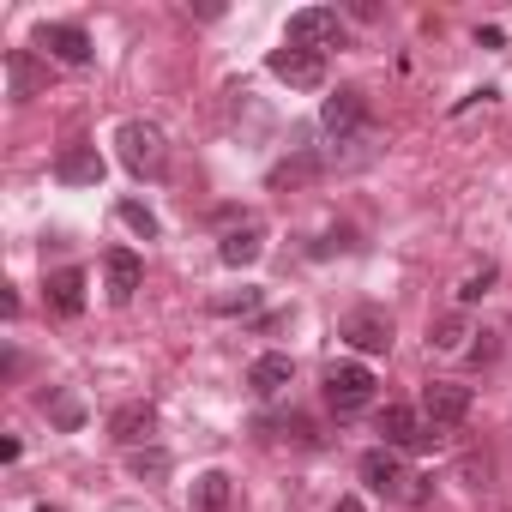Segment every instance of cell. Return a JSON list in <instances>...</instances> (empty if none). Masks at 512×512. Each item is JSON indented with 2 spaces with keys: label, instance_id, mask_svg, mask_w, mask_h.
Here are the masks:
<instances>
[{
  "label": "cell",
  "instance_id": "cell-19",
  "mask_svg": "<svg viewBox=\"0 0 512 512\" xmlns=\"http://www.w3.org/2000/svg\"><path fill=\"white\" fill-rule=\"evenodd\" d=\"M217 253H223V266H235V272H241V266H253V260H260V223H247V229H229Z\"/></svg>",
  "mask_w": 512,
  "mask_h": 512
},
{
  "label": "cell",
  "instance_id": "cell-2",
  "mask_svg": "<svg viewBox=\"0 0 512 512\" xmlns=\"http://www.w3.org/2000/svg\"><path fill=\"white\" fill-rule=\"evenodd\" d=\"M115 145H121V163H127L133 175H151V181H157V175L169 169V139H163L157 121H127Z\"/></svg>",
  "mask_w": 512,
  "mask_h": 512
},
{
  "label": "cell",
  "instance_id": "cell-4",
  "mask_svg": "<svg viewBox=\"0 0 512 512\" xmlns=\"http://www.w3.org/2000/svg\"><path fill=\"white\" fill-rule=\"evenodd\" d=\"M284 43L326 55L332 43H344V19H338L332 7H302V13H290V31H284Z\"/></svg>",
  "mask_w": 512,
  "mask_h": 512
},
{
  "label": "cell",
  "instance_id": "cell-22",
  "mask_svg": "<svg viewBox=\"0 0 512 512\" xmlns=\"http://www.w3.org/2000/svg\"><path fill=\"white\" fill-rule=\"evenodd\" d=\"M43 410L61 422V428H79L85 422V410H79V398H67V392H55V398H43Z\"/></svg>",
  "mask_w": 512,
  "mask_h": 512
},
{
  "label": "cell",
  "instance_id": "cell-11",
  "mask_svg": "<svg viewBox=\"0 0 512 512\" xmlns=\"http://www.w3.org/2000/svg\"><path fill=\"white\" fill-rule=\"evenodd\" d=\"M55 175H61L67 187H97V181H103V157H97V145L73 139V145L55 157Z\"/></svg>",
  "mask_w": 512,
  "mask_h": 512
},
{
  "label": "cell",
  "instance_id": "cell-25",
  "mask_svg": "<svg viewBox=\"0 0 512 512\" xmlns=\"http://www.w3.org/2000/svg\"><path fill=\"white\" fill-rule=\"evenodd\" d=\"M488 284H494V266H482L476 278H464V284H458V302H476V296H482Z\"/></svg>",
  "mask_w": 512,
  "mask_h": 512
},
{
  "label": "cell",
  "instance_id": "cell-27",
  "mask_svg": "<svg viewBox=\"0 0 512 512\" xmlns=\"http://www.w3.org/2000/svg\"><path fill=\"white\" fill-rule=\"evenodd\" d=\"M332 512H362V500H356V494H344V500H338Z\"/></svg>",
  "mask_w": 512,
  "mask_h": 512
},
{
  "label": "cell",
  "instance_id": "cell-7",
  "mask_svg": "<svg viewBox=\"0 0 512 512\" xmlns=\"http://www.w3.org/2000/svg\"><path fill=\"white\" fill-rule=\"evenodd\" d=\"M422 416H428V428H434V434H446V428H458V422L470 416V386H452V380H434V386L422 392Z\"/></svg>",
  "mask_w": 512,
  "mask_h": 512
},
{
  "label": "cell",
  "instance_id": "cell-13",
  "mask_svg": "<svg viewBox=\"0 0 512 512\" xmlns=\"http://www.w3.org/2000/svg\"><path fill=\"white\" fill-rule=\"evenodd\" d=\"M109 434H115L121 446H133V452H139V446L157 434V410H151V404H121V410L109 416Z\"/></svg>",
  "mask_w": 512,
  "mask_h": 512
},
{
  "label": "cell",
  "instance_id": "cell-18",
  "mask_svg": "<svg viewBox=\"0 0 512 512\" xmlns=\"http://www.w3.org/2000/svg\"><path fill=\"white\" fill-rule=\"evenodd\" d=\"M320 169H326V157H320V151H296V157H284V163L272 169V187H278V193H284V187H308Z\"/></svg>",
  "mask_w": 512,
  "mask_h": 512
},
{
  "label": "cell",
  "instance_id": "cell-20",
  "mask_svg": "<svg viewBox=\"0 0 512 512\" xmlns=\"http://www.w3.org/2000/svg\"><path fill=\"white\" fill-rule=\"evenodd\" d=\"M464 338H476L464 314H446V320H440V326L428 332V344H434V350H464Z\"/></svg>",
  "mask_w": 512,
  "mask_h": 512
},
{
  "label": "cell",
  "instance_id": "cell-1",
  "mask_svg": "<svg viewBox=\"0 0 512 512\" xmlns=\"http://www.w3.org/2000/svg\"><path fill=\"white\" fill-rule=\"evenodd\" d=\"M362 482L374 488V494H386V500H422L428 488H422V476H410L404 470V458L392 452V446H374V452H362Z\"/></svg>",
  "mask_w": 512,
  "mask_h": 512
},
{
  "label": "cell",
  "instance_id": "cell-12",
  "mask_svg": "<svg viewBox=\"0 0 512 512\" xmlns=\"http://www.w3.org/2000/svg\"><path fill=\"white\" fill-rule=\"evenodd\" d=\"M37 49H49V55L67 61V67H85V61H91V37H85L79 25H43V31H37Z\"/></svg>",
  "mask_w": 512,
  "mask_h": 512
},
{
  "label": "cell",
  "instance_id": "cell-14",
  "mask_svg": "<svg viewBox=\"0 0 512 512\" xmlns=\"http://www.w3.org/2000/svg\"><path fill=\"white\" fill-rule=\"evenodd\" d=\"M229 494H235L229 470H199V476H193V488H187V512H223V506H229Z\"/></svg>",
  "mask_w": 512,
  "mask_h": 512
},
{
  "label": "cell",
  "instance_id": "cell-5",
  "mask_svg": "<svg viewBox=\"0 0 512 512\" xmlns=\"http://www.w3.org/2000/svg\"><path fill=\"white\" fill-rule=\"evenodd\" d=\"M338 338H344L350 350H362V356H386V350H392V320H386L380 308H356V314H344Z\"/></svg>",
  "mask_w": 512,
  "mask_h": 512
},
{
  "label": "cell",
  "instance_id": "cell-21",
  "mask_svg": "<svg viewBox=\"0 0 512 512\" xmlns=\"http://www.w3.org/2000/svg\"><path fill=\"white\" fill-rule=\"evenodd\" d=\"M115 211H121V223H127V229H133V235H157V217H151V211H145V205H139V199H121V205H115Z\"/></svg>",
  "mask_w": 512,
  "mask_h": 512
},
{
  "label": "cell",
  "instance_id": "cell-6",
  "mask_svg": "<svg viewBox=\"0 0 512 512\" xmlns=\"http://www.w3.org/2000/svg\"><path fill=\"white\" fill-rule=\"evenodd\" d=\"M272 73H278L284 85H296V91H320V85H326V55L284 43V49H272Z\"/></svg>",
  "mask_w": 512,
  "mask_h": 512
},
{
  "label": "cell",
  "instance_id": "cell-24",
  "mask_svg": "<svg viewBox=\"0 0 512 512\" xmlns=\"http://www.w3.org/2000/svg\"><path fill=\"white\" fill-rule=\"evenodd\" d=\"M211 308H217V314H253V308H260V290H247V284H241L235 296H217Z\"/></svg>",
  "mask_w": 512,
  "mask_h": 512
},
{
  "label": "cell",
  "instance_id": "cell-15",
  "mask_svg": "<svg viewBox=\"0 0 512 512\" xmlns=\"http://www.w3.org/2000/svg\"><path fill=\"white\" fill-rule=\"evenodd\" d=\"M49 308L55 314H85V272L79 266H61V272H49Z\"/></svg>",
  "mask_w": 512,
  "mask_h": 512
},
{
  "label": "cell",
  "instance_id": "cell-16",
  "mask_svg": "<svg viewBox=\"0 0 512 512\" xmlns=\"http://www.w3.org/2000/svg\"><path fill=\"white\" fill-rule=\"evenodd\" d=\"M7 91H13V103H31L43 91V67H37L31 49H13L7 55Z\"/></svg>",
  "mask_w": 512,
  "mask_h": 512
},
{
  "label": "cell",
  "instance_id": "cell-28",
  "mask_svg": "<svg viewBox=\"0 0 512 512\" xmlns=\"http://www.w3.org/2000/svg\"><path fill=\"white\" fill-rule=\"evenodd\" d=\"M37 512H61V506H37Z\"/></svg>",
  "mask_w": 512,
  "mask_h": 512
},
{
  "label": "cell",
  "instance_id": "cell-26",
  "mask_svg": "<svg viewBox=\"0 0 512 512\" xmlns=\"http://www.w3.org/2000/svg\"><path fill=\"white\" fill-rule=\"evenodd\" d=\"M476 338H482V344H476L470 356H476V362H494V356H500V344H494V332H476Z\"/></svg>",
  "mask_w": 512,
  "mask_h": 512
},
{
  "label": "cell",
  "instance_id": "cell-23",
  "mask_svg": "<svg viewBox=\"0 0 512 512\" xmlns=\"http://www.w3.org/2000/svg\"><path fill=\"white\" fill-rule=\"evenodd\" d=\"M133 476H151V482L169 476V452H157V446L145 452V446H139V452H133Z\"/></svg>",
  "mask_w": 512,
  "mask_h": 512
},
{
  "label": "cell",
  "instance_id": "cell-3",
  "mask_svg": "<svg viewBox=\"0 0 512 512\" xmlns=\"http://www.w3.org/2000/svg\"><path fill=\"white\" fill-rule=\"evenodd\" d=\"M326 404H332L338 416L368 410V404H374V374H368L362 362H332V368H326Z\"/></svg>",
  "mask_w": 512,
  "mask_h": 512
},
{
  "label": "cell",
  "instance_id": "cell-17",
  "mask_svg": "<svg viewBox=\"0 0 512 512\" xmlns=\"http://www.w3.org/2000/svg\"><path fill=\"white\" fill-rule=\"evenodd\" d=\"M290 374H296V368H290V356H278V350H266L260 362H253V368H247V386H253V392H260V398H278V392L290 386Z\"/></svg>",
  "mask_w": 512,
  "mask_h": 512
},
{
  "label": "cell",
  "instance_id": "cell-9",
  "mask_svg": "<svg viewBox=\"0 0 512 512\" xmlns=\"http://www.w3.org/2000/svg\"><path fill=\"white\" fill-rule=\"evenodd\" d=\"M103 278H109V302H133L139 284H145V260L133 247H109L103 253Z\"/></svg>",
  "mask_w": 512,
  "mask_h": 512
},
{
  "label": "cell",
  "instance_id": "cell-10",
  "mask_svg": "<svg viewBox=\"0 0 512 512\" xmlns=\"http://www.w3.org/2000/svg\"><path fill=\"white\" fill-rule=\"evenodd\" d=\"M320 121H326V133H338V145H344V139H356V133L368 127V97H362L356 85H344L338 97H326V115H320Z\"/></svg>",
  "mask_w": 512,
  "mask_h": 512
},
{
  "label": "cell",
  "instance_id": "cell-8",
  "mask_svg": "<svg viewBox=\"0 0 512 512\" xmlns=\"http://www.w3.org/2000/svg\"><path fill=\"white\" fill-rule=\"evenodd\" d=\"M380 434H386V446H392V452H416V446H428V440H434L428 416H422V410H410V404H386V410H380Z\"/></svg>",
  "mask_w": 512,
  "mask_h": 512
}]
</instances>
